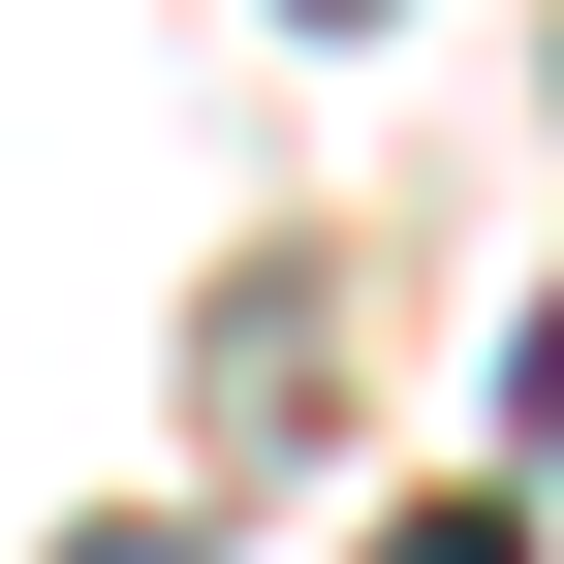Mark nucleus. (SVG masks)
Listing matches in <instances>:
<instances>
[{"label": "nucleus", "instance_id": "obj_2", "mask_svg": "<svg viewBox=\"0 0 564 564\" xmlns=\"http://www.w3.org/2000/svg\"><path fill=\"white\" fill-rule=\"evenodd\" d=\"M282 32H408V0H282Z\"/></svg>", "mask_w": 564, "mask_h": 564}, {"label": "nucleus", "instance_id": "obj_1", "mask_svg": "<svg viewBox=\"0 0 564 564\" xmlns=\"http://www.w3.org/2000/svg\"><path fill=\"white\" fill-rule=\"evenodd\" d=\"M377 564H533V502H408V533H377Z\"/></svg>", "mask_w": 564, "mask_h": 564}]
</instances>
